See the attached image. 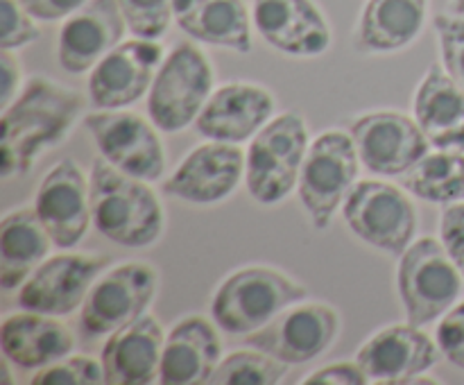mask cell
<instances>
[{
    "instance_id": "25",
    "label": "cell",
    "mask_w": 464,
    "mask_h": 385,
    "mask_svg": "<svg viewBox=\"0 0 464 385\" xmlns=\"http://www.w3.org/2000/svg\"><path fill=\"white\" fill-rule=\"evenodd\" d=\"M175 23L199 43L234 53L252 50V14L245 0H172Z\"/></svg>"
},
{
    "instance_id": "1",
    "label": "cell",
    "mask_w": 464,
    "mask_h": 385,
    "mask_svg": "<svg viewBox=\"0 0 464 385\" xmlns=\"http://www.w3.org/2000/svg\"><path fill=\"white\" fill-rule=\"evenodd\" d=\"M84 98L48 77H32L0 113V177L30 172L45 149L62 143L82 116Z\"/></svg>"
},
{
    "instance_id": "10",
    "label": "cell",
    "mask_w": 464,
    "mask_h": 385,
    "mask_svg": "<svg viewBox=\"0 0 464 385\" xmlns=\"http://www.w3.org/2000/svg\"><path fill=\"white\" fill-rule=\"evenodd\" d=\"M338 308L326 302H297L254 333L245 335V347L272 353L288 365H304L329 351L340 333Z\"/></svg>"
},
{
    "instance_id": "16",
    "label": "cell",
    "mask_w": 464,
    "mask_h": 385,
    "mask_svg": "<svg viewBox=\"0 0 464 385\" xmlns=\"http://www.w3.org/2000/svg\"><path fill=\"white\" fill-rule=\"evenodd\" d=\"M245 159L247 152L236 143L208 140L198 145L163 181V193L188 204L222 202L245 179Z\"/></svg>"
},
{
    "instance_id": "15",
    "label": "cell",
    "mask_w": 464,
    "mask_h": 385,
    "mask_svg": "<svg viewBox=\"0 0 464 385\" xmlns=\"http://www.w3.org/2000/svg\"><path fill=\"white\" fill-rule=\"evenodd\" d=\"M32 207L59 249L77 247L93 222L91 184L72 159H62L45 172Z\"/></svg>"
},
{
    "instance_id": "17",
    "label": "cell",
    "mask_w": 464,
    "mask_h": 385,
    "mask_svg": "<svg viewBox=\"0 0 464 385\" xmlns=\"http://www.w3.org/2000/svg\"><path fill=\"white\" fill-rule=\"evenodd\" d=\"M440 358L438 340L411 322L376 331L356 353V362L367 379L381 385H403L438 365Z\"/></svg>"
},
{
    "instance_id": "22",
    "label": "cell",
    "mask_w": 464,
    "mask_h": 385,
    "mask_svg": "<svg viewBox=\"0 0 464 385\" xmlns=\"http://www.w3.org/2000/svg\"><path fill=\"white\" fill-rule=\"evenodd\" d=\"M161 324L145 313L139 320L113 331L102 347L104 383L109 385H150L159 380L163 353Z\"/></svg>"
},
{
    "instance_id": "29",
    "label": "cell",
    "mask_w": 464,
    "mask_h": 385,
    "mask_svg": "<svg viewBox=\"0 0 464 385\" xmlns=\"http://www.w3.org/2000/svg\"><path fill=\"white\" fill-rule=\"evenodd\" d=\"M288 362L261 349H240L220 361L213 371L211 385H275L288 374Z\"/></svg>"
},
{
    "instance_id": "27",
    "label": "cell",
    "mask_w": 464,
    "mask_h": 385,
    "mask_svg": "<svg viewBox=\"0 0 464 385\" xmlns=\"http://www.w3.org/2000/svg\"><path fill=\"white\" fill-rule=\"evenodd\" d=\"M48 229L34 207L7 213L0 222V285L16 290L48 258L53 247Z\"/></svg>"
},
{
    "instance_id": "31",
    "label": "cell",
    "mask_w": 464,
    "mask_h": 385,
    "mask_svg": "<svg viewBox=\"0 0 464 385\" xmlns=\"http://www.w3.org/2000/svg\"><path fill=\"white\" fill-rule=\"evenodd\" d=\"M32 385H98L104 383L102 361L91 356H66L48 367L36 370Z\"/></svg>"
},
{
    "instance_id": "7",
    "label": "cell",
    "mask_w": 464,
    "mask_h": 385,
    "mask_svg": "<svg viewBox=\"0 0 464 385\" xmlns=\"http://www.w3.org/2000/svg\"><path fill=\"white\" fill-rule=\"evenodd\" d=\"M462 272L442 240L430 236L412 240L397 267V288L411 324L426 326L447 315L462 294Z\"/></svg>"
},
{
    "instance_id": "33",
    "label": "cell",
    "mask_w": 464,
    "mask_h": 385,
    "mask_svg": "<svg viewBox=\"0 0 464 385\" xmlns=\"http://www.w3.org/2000/svg\"><path fill=\"white\" fill-rule=\"evenodd\" d=\"M435 30L442 48L444 71L464 91V16L440 14L435 16Z\"/></svg>"
},
{
    "instance_id": "37",
    "label": "cell",
    "mask_w": 464,
    "mask_h": 385,
    "mask_svg": "<svg viewBox=\"0 0 464 385\" xmlns=\"http://www.w3.org/2000/svg\"><path fill=\"white\" fill-rule=\"evenodd\" d=\"M23 72L21 63L14 57L12 50H3L0 53V107H9L21 93Z\"/></svg>"
},
{
    "instance_id": "2",
    "label": "cell",
    "mask_w": 464,
    "mask_h": 385,
    "mask_svg": "<svg viewBox=\"0 0 464 385\" xmlns=\"http://www.w3.org/2000/svg\"><path fill=\"white\" fill-rule=\"evenodd\" d=\"M150 181L125 175L104 157L91 170V217L100 236L121 247H150L166 226L159 195Z\"/></svg>"
},
{
    "instance_id": "21",
    "label": "cell",
    "mask_w": 464,
    "mask_h": 385,
    "mask_svg": "<svg viewBox=\"0 0 464 385\" xmlns=\"http://www.w3.org/2000/svg\"><path fill=\"white\" fill-rule=\"evenodd\" d=\"M222 361V342L216 322L202 315H186L166 335L159 367L163 385H204Z\"/></svg>"
},
{
    "instance_id": "3",
    "label": "cell",
    "mask_w": 464,
    "mask_h": 385,
    "mask_svg": "<svg viewBox=\"0 0 464 385\" xmlns=\"http://www.w3.org/2000/svg\"><path fill=\"white\" fill-rule=\"evenodd\" d=\"M308 299V290L275 267H243L227 276L211 299V317L231 335H249L281 311Z\"/></svg>"
},
{
    "instance_id": "23",
    "label": "cell",
    "mask_w": 464,
    "mask_h": 385,
    "mask_svg": "<svg viewBox=\"0 0 464 385\" xmlns=\"http://www.w3.org/2000/svg\"><path fill=\"white\" fill-rule=\"evenodd\" d=\"M0 349L12 365L36 371L71 356L75 338L53 315L21 308V313H12L0 324Z\"/></svg>"
},
{
    "instance_id": "26",
    "label": "cell",
    "mask_w": 464,
    "mask_h": 385,
    "mask_svg": "<svg viewBox=\"0 0 464 385\" xmlns=\"http://www.w3.org/2000/svg\"><path fill=\"white\" fill-rule=\"evenodd\" d=\"M429 0H370L356 27V48L388 54L408 48L426 25Z\"/></svg>"
},
{
    "instance_id": "34",
    "label": "cell",
    "mask_w": 464,
    "mask_h": 385,
    "mask_svg": "<svg viewBox=\"0 0 464 385\" xmlns=\"http://www.w3.org/2000/svg\"><path fill=\"white\" fill-rule=\"evenodd\" d=\"M435 340L440 344V351L451 365L464 370V302L456 303L447 315L440 320Z\"/></svg>"
},
{
    "instance_id": "24",
    "label": "cell",
    "mask_w": 464,
    "mask_h": 385,
    "mask_svg": "<svg viewBox=\"0 0 464 385\" xmlns=\"http://www.w3.org/2000/svg\"><path fill=\"white\" fill-rule=\"evenodd\" d=\"M412 118L435 149L464 152V91L438 63L429 66L417 86Z\"/></svg>"
},
{
    "instance_id": "12",
    "label": "cell",
    "mask_w": 464,
    "mask_h": 385,
    "mask_svg": "<svg viewBox=\"0 0 464 385\" xmlns=\"http://www.w3.org/2000/svg\"><path fill=\"white\" fill-rule=\"evenodd\" d=\"M111 265L109 256L98 254H57L27 276L18 288V308L62 317L82 308L91 285Z\"/></svg>"
},
{
    "instance_id": "13",
    "label": "cell",
    "mask_w": 464,
    "mask_h": 385,
    "mask_svg": "<svg viewBox=\"0 0 464 385\" xmlns=\"http://www.w3.org/2000/svg\"><path fill=\"white\" fill-rule=\"evenodd\" d=\"M352 136L362 166L381 177L406 175L433 148L415 118L399 111H372L353 118Z\"/></svg>"
},
{
    "instance_id": "35",
    "label": "cell",
    "mask_w": 464,
    "mask_h": 385,
    "mask_svg": "<svg viewBox=\"0 0 464 385\" xmlns=\"http://www.w3.org/2000/svg\"><path fill=\"white\" fill-rule=\"evenodd\" d=\"M440 240L464 276V202L449 204L440 217Z\"/></svg>"
},
{
    "instance_id": "32",
    "label": "cell",
    "mask_w": 464,
    "mask_h": 385,
    "mask_svg": "<svg viewBox=\"0 0 464 385\" xmlns=\"http://www.w3.org/2000/svg\"><path fill=\"white\" fill-rule=\"evenodd\" d=\"M41 39L36 18L21 0H0V48L21 50Z\"/></svg>"
},
{
    "instance_id": "14",
    "label": "cell",
    "mask_w": 464,
    "mask_h": 385,
    "mask_svg": "<svg viewBox=\"0 0 464 385\" xmlns=\"http://www.w3.org/2000/svg\"><path fill=\"white\" fill-rule=\"evenodd\" d=\"M163 48L152 39L121 41L91 68L89 100L95 109H127L150 93L163 63Z\"/></svg>"
},
{
    "instance_id": "30",
    "label": "cell",
    "mask_w": 464,
    "mask_h": 385,
    "mask_svg": "<svg viewBox=\"0 0 464 385\" xmlns=\"http://www.w3.org/2000/svg\"><path fill=\"white\" fill-rule=\"evenodd\" d=\"M127 30L140 39H161L175 18L172 0H118Z\"/></svg>"
},
{
    "instance_id": "28",
    "label": "cell",
    "mask_w": 464,
    "mask_h": 385,
    "mask_svg": "<svg viewBox=\"0 0 464 385\" xmlns=\"http://www.w3.org/2000/svg\"><path fill=\"white\" fill-rule=\"evenodd\" d=\"M408 193L430 204L464 202V152L435 149L403 175Z\"/></svg>"
},
{
    "instance_id": "20",
    "label": "cell",
    "mask_w": 464,
    "mask_h": 385,
    "mask_svg": "<svg viewBox=\"0 0 464 385\" xmlns=\"http://www.w3.org/2000/svg\"><path fill=\"white\" fill-rule=\"evenodd\" d=\"M275 98L270 91L249 82H231L213 91L195 130L208 140L245 143L254 139L275 118Z\"/></svg>"
},
{
    "instance_id": "4",
    "label": "cell",
    "mask_w": 464,
    "mask_h": 385,
    "mask_svg": "<svg viewBox=\"0 0 464 385\" xmlns=\"http://www.w3.org/2000/svg\"><path fill=\"white\" fill-rule=\"evenodd\" d=\"M308 152V127L295 111L272 118L252 139L245 159V186L258 204H279L297 188Z\"/></svg>"
},
{
    "instance_id": "5",
    "label": "cell",
    "mask_w": 464,
    "mask_h": 385,
    "mask_svg": "<svg viewBox=\"0 0 464 385\" xmlns=\"http://www.w3.org/2000/svg\"><path fill=\"white\" fill-rule=\"evenodd\" d=\"M361 163L353 136L340 130L322 131L308 145L297 195L315 229H329L334 216L358 184Z\"/></svg>"
},
{
    "instance_id": "9",
    "label": "cell",
    "mask_w": 464,
    "mask_h": 385,
    "mask_svg": "<svg viewBox=\"0 0 464 385\" xmlns=\"http://www.w3.org/2000/svg\"><path fill=\"white\" fill-rule=\"evenodd\" d=\"M159 274L150 263L130 261L100 274L82 303L80 324L91 338L111 335L145 315L157 297Z\"/></svg>"
},
{
    "instance_id": "18",
    "label": "cell",
    "mask_w": 464,
    "mask_h": 385,
    "mask_svg": "<svg viewBox=\"0 0 464 385\" xmlns=\"http://www.w3.org/2000/svg\"><path fill=\"white\" fill-rule=\"evenodd\" d=\"M254 27L288 57H320L331 48V25L313 0H254Z\"/></svg>"
},
{
    "instance_id": "8",
    "label": "cell",
    "mask_w": 464,
    "mask_h": 385,
    "mask_svg": "<svg viewBox=\"0 0 464 385\" xmlns=\"http://www.w3.org/2000/svg\"><path fill=\"white\" fill-rule=\"evenodd\" d=\"M343 216L356 238L390 256H401L415 240V204L403 190L385 181H358L344 199Z\"/></svg>"
},
{
    "instance_id": "11",
    "label": "cell",
    "mask_w": 464,
    "mask_h": 385,
    "mask_svg": "<svg viewBox=\"0 0 464 385\" xmlns=\"http://www.w3.org/2000/svg\"><path fill=\"white\" fill-rule=\"evenodd\" d=\"M100 154L125 175L159 181L166 172V152L154 122L127 109H98L84 118Z\"/></svg>"
},
{
    "instance_id": "6",
    "label": "cell",
    "mask_w": 464,
    "mask_h": 385,
    "mask_svg": "<svg viewBox=\"0 0 464 385\" xmlns=\"http://www.w3.org/2000/svg\"><path fill=\"white\" fill-rule=\"evenodd\" d=\"M213 93V66L204 50L179 43L166 54L148 93V116L163 134L195 125Z\"/></svg>"
},
{
    "instance_id": "36",
    "label": "cell",
    "mask_w": 464,
    "mask_h": 385,
    "mask_svg": "<svg viewBox=\"0 0 464 385\" xmlns=\"http://www.w3.org/2000/svg\"><path fill=\"white\" fill-rule=\"evenodd\" d=\"M367 374L358 362H331L302 380L304 385H365Z\"/></svg>"
},
{
    "instance_id": "38",
    "label": "cell",
    "mask_w": 464,
    "mask_h": 385,
    "mask_svg": "<svg viewBox=\"0 0 464 385\" xmlns=\"http://www.w3.org/2000/svg\"><path fill=\"white\" fill-rule=\"evenodd\" d=\"M36 21H62L84 7L89 0H21Z\"/></svg>"
},
{
    "instance_id": "19",
    "label": "cell",
    "mask_w": 464,
    "mask_h": 385,
    "mask_svg": "<svg viewBox=\"0 0 464 385\" xmlns=\"http://www.w3.org/2000/svg\"><path fill=\"white\" fill-rule=\"evenodd\" d=\"M127 21L118 0H89L82 9L63 18L57 36V62L71 75L91 68L122 41Z\"/></svg>"
},
{
    "instance_id": "39",
    "label": "cell",
    "mask_w": 464,
    "mask_h": 385,
    "mask_svg": "<svg viewBox=\"0 0 464 385\" xmlns=\"http://www.w3.org/2000/svg\"><path fill=\"white\" fill-rule=\"evenodd\" d=\"M451 9L458 16H464V0H451Z\"/></svg>"
}]
</instances>
